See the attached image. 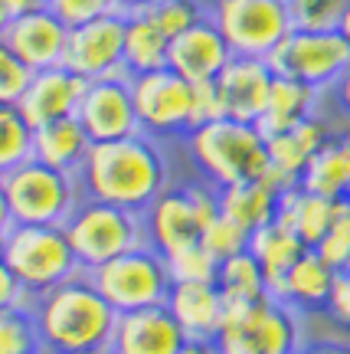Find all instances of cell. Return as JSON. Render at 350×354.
Wrapping results in <instances>:
<instances>
[{"mask_svg": "<svg viewBox=\"0 0 350 354\" xmlns=\"http://www.w3.org/2000/svg\"><path fill=\"white\" fill-rule=\"evenodd\" d=\"M269 66L275 76L298 79L324 92L347 73L350 43L340 37V30H291L269 56Z\"/></svg>", "mask_w": 350, "mask_h": 354, "instance_id": "11", "label": "cell"}, {"mask_svg": "<svg viewBox=\"0 0 350 354\" xmlns=\"http://www.w3.org/2000/svg\"><path fill=\"white\" fill-rule=\"evenodd\" d=\"M347 348H340V344H304V351L301 354H344Z\"/></svg>", "mask_w": 350, "mask_h": 354, "instance_id": "47", "label": "cell"}, {"mask_svg": "<svg viewBox=\"0 0 350 354\" xmlns=\"http://www.w3.org/2000/svg\"><path fill=\"white\" fill-rule=\"evenodd\" d=\"M249 253L259 259L265 279H269V295L275 299L285 272L308 253V246L301 243V236L291 227H285L282 220H272L249 236Z\"/></svg>", "mask_w": 350, "mask_h": 354, "instance_id": "26", "label": "cell"}, {"mask_svg": "<svg viewBox=\"0 0 350 354\" xmlns=\"http://www.w3.org/2000/svg\"><path fill=\"white\" fill-rule=\"evenodd\" d=\"M148 10L164 26V33L174 39L184 30H190V26H197L200 20L210 17V0H157Z\"/></svg>", "mask_w": 350, "mask_h": 354, "instance_id": "35", "label": "cell"}, {"mask_svg": "<svg viewBox=\"0 0 350 354\" xmlns=\"http://www.w3.org/2000/svg\"><path fill=\"white\" fill-rule=\"evenodd\" d=\"M118 3H121V10H144V7H154V3H157V0H118Z\"/></svg>", "mask_w": 350, "mask_h": 354, "instance_id": "48", "label": "cell"}, {"mask_svg": "<svg viewBox=\"0 0 350 354\" xmlns=\"http://www.w3.org/2000/svg\"><path fill=\"white\" fill-rule=\"evenodd\" d=\"M180 354H220V348H216V342H206V338H190Z\"/></svg>", "mask_w": 350, "mask_h": 354, "instance_id": "44", "label": "cell"}, {"mask_svg": "<svg viewBox=\"0 0 350 354\" xmlns=\"http://www.w3.org/2000/svg\"><path fill=\"white\" fill-rule=\"evenodd\" d=\"M66 236L72 243L75 259L82 266V272L99 269V266L112 263L121 253H131L148 243L144 233V216L115 203L88 201L82 197L79 207L72 210V216L63 223Z\"/></svg>", "mask_w": 350, "mask_h": 354, "instance_id": "6", "label": "cell"}, {"mask_svg": "<svg viewBox=\"0 0 350 354\" xmlns=\"http://www.w3.org/2000/svg\"><path fill=\"white\" fill-rule=\"evenodd\" d=\"M272 82H275V73H272L269 59L233 56L223 73L216 76V88L223 95L226 118L259 125V118L265 115V105H269Z\"/></svg>", "mask_w": 350, "mask_h": 354, "instance_id": "16", "label": "cell"}, {"mask_svg": "<svg viewBox=\"0 0 350 354\" xmlns=\"http://www.w3.org/2000/svg\"><path fill=\"white\" fill-rule=\"evenodd\" d=\"M3 190L10 203L13 223H39V227H63L82 201L79 177L56 171L30 158L3 174Z\"/></svg>", "mask_w": 350, "mask_h": 354, "instance_id": "7", "label": "cell"}, {"mask_svg": "<svg viewBox=\"0 0 350 354\" xmlns=\"http://www.w3.org/2000/svg\"><path fill=\"white\" fill-rule=\"evenodd\" d=\"M13 17H17V7H13L10 0H0V37H3V30L10 26Z\"/></svg>", "mask_w": 350, "mask_h": 354, "instance_id": "46", "label": "cell"}, {"mask_svg": "<svg viewBox=\"0 0 350 354\" xmlns=\"http://www.w3.org/2000/svg\"><path fill=\"white\" fill-rule=\"evenodd\" d=\"M95 141L88 138V131L82 128V122L69 115V118H59V122H50L33 131V158L43 161V165L56 167V171H66V174H75L82 171L88 151H92Z\"/></svg>", "mask_w": 350, "mask_h": 354, "instance_id": "23", "label": "cell"}, {"mask_svg": "<svg viewBox=\"0 0 350 354\" xmlns=\"http://www.w3.org/2000/svg\"><path fill=\"white\" fill-rule=\"evenodd\" d=\"M30 308L50 354H75L112 344L118 325V312L95 289L88 272H79L63 286L37 295Z\"/></svg>", "mask_w": 350, "mask_h": 354, "instance_id": "2", "label": "cell"}, {"mask_svg": "<svg viewBox=\"0 0 350 354\" xmlns=\"http://www.w3.org/2000/svg\"><path fill=\"white\" fill-rule=\"evenodd\" d=\"M331 138H334V131H331V125H327L321 115H311V118H304L301 125L288 128V131H278L272 138H265L269 141L272 171L288 177L291 184H298L301 174H304V167L311 165V158L321 151Z\"/></svg>", "mask_w": 350, "mask_h": 354, "instance_id": "21", "label": "cell"}, {"mask_svg": "<svg viewBox=\"0 0 350 354\" xmlns=\"http://www.w3.org/2000/svg\"><path fill=\"white\" fill-rule=\"evenodd\" d=\"M220 214V190L213 184H184L167 187L157 194V201L144 210V233L148 246L161 256H171L190 243H200L203 230Z\"/></svg>", "mask_w": 350, "mask_h": 354, "instance_id": "8", "label": "cell"}, {"mask_svg": "<svg viewBox=\"0 0 350 354\" xmlns=\"http://www.w3.org/2000/svg\"><path fill=\"white\" fill-rule=\"evenodd\" d=\"M86 86H88L86 79L75 76L72 69H66V66L39 69V73H33L26 92L17 102V109L30 122V128L37 131V128L50 125V122H59V118H69V115L79 112Z\"/></svg>", "mask_w": 350, "mask_h": 354, "instance_id": "17", "label": "cell"}, {"mask_svg": "<svg viewBox=\"0 0 350 354\" xmlns=\"http://www.w3.org/2000/svg\"><path fill=\"white\" fill-rule=\"evenodd\" d=\"M213 342L220 354H301L304 351L301 312L278 299L226 305L223 325Z\"/></svg>", "mask_w": 350, "mask_h": 354, "instance_id": "5", "label": "cell"}, {"mask_svg": "<svg viewBox=\"0 0 350 354\" xmlns=\"http://www.w3.org/2000/svg\"><path fill=\"white\" fill-rule=\"evenodd\" d=\"M0 263H3V233H0Z\"/></svg>", "mask_w": 350, "mask_h": 354, "instance_id": "52", "label": "cell"}, {"mask_svg": "<svg viewBox=\"0 0 350 354\" xmlns=\"http://www.w3.org/2000/svg\"><path fill=\"white\" fill-rule=\"evenodd\" d=\"M298 184L304 190H311V194L331 197V201L350 197V131L334 135L321 151L314 154Z\"/></svg>", "mask_w": 350, "mask_h": 354, "instance_id": "29", "label": "cell"}, {"mask_svg": "<svg viewBox=\"0 0 350 354\" xmlns=\"http://www.w3.org/2000/svg\"><path fill=\"white\" fill-rule=\"evenodd\" d=\"M229 59H233L229 43L220 33V26L206 17L197 26H190L180 37L171 39V59H167V66L197 86V82H213L226 69Z\"/></svg>", "mask_w": 350, "mask_h": 354, "instance_id": "19", "label": "cell"}, {"mask_svg": "<svg viewBox=\"0 0 350 354\" xmlns=\"http://www.w3.org/2000/svg\"><path fill=\"white\" fill-rule=\"evenodd\" d=\"M164 305L180 322V328L187 331V338L213 342L220 325H223L226 302L223 292L216 289V282H174Z\"/></svg>", "mask_w": 350, "mask_h": 354, "instance_id": "20", "label": "cell"}, {"mask_svg": "<svg viewBox=\"0 0 350 354\" xmlns=\"http://www.w3.org/2000/svg\"><path fill=\"white\" fill-rule=\"evenodd\" d=\"M13 7H17V13L20 10H33V7H46V0H10Z\"/></svg>", "mask_w": 350, "mask_h": 354, "instance_id": "49", "label": "cell"}, {"mask_svg": "<svg viewBox=\"0 0 350 354\" xmlns=\"http://www.w3.org/2000/svg\"><path fill=\"white\" fill-rule=\"evenodd\" d=\"M75 354H118L112 344H101V348H92V351H75Z\"/></svg>", "mask_w": 350, "mask_h": 354, "instance_id": "51", "label": "cell"}, {"mask_svg": "<svg viewBox=\"0 0 350 354\" xmlns=\"http://www.w3.org/2000/svg\"><path fill=\"white\" fill-rule=\"evenodd\" d=\"M187 148L206 184H213L216 190L242 180H259L272 167L269 141L259 125L236 122V118H220L193 128L187 135Z\"/></svg>", "mask_w": 350, "mask_h": 354, "instance_id": "3", "label": "cell"}, {"mask_svg": "<svg viewBox=\"0 0 350 354\" xmlns=\"http://www.w3.org/2000/svg\"><path fill=\"white\" fill-rule=\"evenodd\" d=\"M164 259L174 282H216V272H220V259L203 243H190Z\"/></svg>", "mask_w": 350, "mask_h": 354, "instance_id": "33", "label": "cell"}, {"mask_svg": "<svg viewBox=\"0 0 350 354\" xmlns=\"http://www.w3.org/2000/svg\"><path fill=\"white\" fill-rule=\"evenodd\" d=\"M33 158V128L17 105H0V177Z\"/></svg>", "mask_w": 350, "mask_h": 354, "instance_id": "32", "label": "cell"}, {"mask_svg": "<svg viewBox=\"0 0 350 354\" xmlns=\"http://www.w3.org/2000/svg\"><path fill=\"white\" fill-rule=\"evenodd\" d=\"M327 315L331 322H338L340 328H350V276L347 272H338V282L331 289V299H327Z\"/></svg>", "mask_w": 350, "mask_h": 354, "instance_id": "41", "label": "cell"}, {"mask_svg": "<svg viewBox=\"0 0 350 354\" xmlns=\"http://www.w3.org/2000/svg\"><path fill=\"white\" fill-rule=\"evenodd\" d=\"M171 59V37L164 33V26L154 20V13L128 10L125 13V73L141 76L164 69Z\"/></svg>", "mask_w": 350, "mask_h": 354, "instance_id": "24", "label": "cell"}, {"mask_svg": "<svg viewBox=\"0 0 350 354\" xmlns=\"http://www.w3.org/2000/svg\"><path fill=\"white\" fill-rule=\"evenodd\" d=\"M338 30H340V37H344V39L350 43V3H347V10H344V20H340Z\"/></svg>", "mask_w": 350, "mask_h": 354, "instance_id": "50", "label": "cell"}, {"mask_svg": "<svg viewBox=\"0 0 350 354\" xmlns=\"http://www.w3.org/2000/svg\"><path fill=\"white\" fill-rule=\"evenodd\" d=\"M338 203L340 201H331V197H321V194H311V190L291 187L282 194V203H278V216L285 227H291L295 233L301 236V243L314 250L318 243L324 240L327 227H331V220L338 214Z\"/></svg>", "mask_w": 350, "mask_h": 354, "instance_id": "28", "label": "cell"}, {"mask_svg": "<svg viewBox=\"0 0 350 354\" xmlns=\"http://www.w3.org/2000/svg\"><path fill=\"white\" fill-rule=\"evenodd\" d=\"M82 197L144 214L167 190V161L157 141L138 131L118 141H95L79 171Z\"/></svg>", "mask_w": 350, "mask_h": 354, "instance_id": "1", "label": "cell"}, {"mask_svg": "<svg viewBox=\"0 0 350 354\" xmlns=\"http://www.w3.org/2000/svg\"><path fill=\"white\" fill-rule=\"evenodd\" d=\"M0 354H50L30 302L0 312Z\"/></svg>", "mask_w": 350, "mask_h": 354, "instance_id": "31", "label": "cell"}, {"mask_svg": "<svg viewBox=\"0 0 350 354\" xmlns=\"http://www.w3.org/2000/svg\"><path fill=\"white\" fill-rule=\"evenodd\" d=\"M131 79V99L144 135H190L193 128V82L171 66Z\"/></svg>", "mask_w": 350, "mask_h": 354, "instance_id": "12", "label": "cell"}, {"mask_svg": "<svg viewBox=\"0 0 350 354\" xmlns=\"http://www.w3.org/2000/svg\"><path fill=\"white\" fill-rule=\"evenodd\" d=\"M63 66L86 82L128 76L125 73V10L69 26Z\"/></svg>", "mask_w": 350, "mask_h": 354, "instance_id": "13", "label": "cell"}, {"mask_svg": "<svg viewBox=\"0 0 350 354\" xmlns=\"http://www.w3.org/2000/svg\"><path fill=\"white\" fill-rule=\"evenodd\" d=\"M220 118H226V109H223V95L216 88V79L213 82H197L193 86V128L220 122Z\"/></svg>", "mask_w": 350, "mask_h": 354, "instance_id": "40", "label": "cell"}, {"mask_svg": "<svg viewBox=\"0 0 350 354\" xmlns=\"http://www.w3.org/2000/svg\"><path fill=\"white\" fill-rule=\"evenodd\" d=\"M338 272L340 269H334V266L324 263L314 250H308V253L301 256L298 263L285 272V279H282V286H278V292H275V299L291 305V308L301 312V315H308V312H324L327 299H331V289H334V282H338Z\"/></svg>", "mask_w": 350, "mask_h": 354, "instance_id": "22", "label": "cell"}, {"mask_svg": "<svg viewBox=\"0 0 350 354\" xmlns=\"http://www.w3.org/2000/svg\"><path fill=\"white\" fill-rule=\"evenodd\" d=\"M13 227L10 203H7V190H3V177H0V233H7Z\"/></svg>", "mask_w": 350, "mask_h": 354, "instance_id": "45", "label": "cell"}, {"mask_svg": "<svg viewBox=\"0 0 350 354\" xmlns=\"http://www.w3.org/2000/svg\"><path fill=\"white\" fill-rule=\"evenodd\" d=\"M344 354H350V348H347V351H344Z\"/></svg>", "mask_w": 350, "mask_h": 354, "instance_id": "54", "label": "cell"}, {"mask_svg": "<svg viewBox=\"0 0 350 354\" xmlns=\"http://www.w3.org/2000/svg\"><path fill=\"white\" fill-rule=\"evenodd\" d=\"M314 253L321 256L324 263H331L334 269H344L350 259V197L338 203V214L327 227L324 240L314 246Z\"/></svg>", "mask_w": 350, "mask_h": 354, "instance_id": "37", "label": "cell"}, {"mask_svg": "<svg viewBox=\"0 0 350 354\" xmlns=\"http://www.w3.org/2000/svg\"><path fill=\"white\" fill-rule=\"evenodd\" d=\"M88 279L95 282V289L108 299V305L118 315L164 305L174 286V279L167 272V259L148 243L131 253H121L118 259L99 269H88Z\"/></svg>", "mask_w": 350, "mask_h": 354, "instance_id": "9", "label": "cell"}, {"mask_svg": "<svg viewBox=\"0 0 350 354\" xmlns=\"http://www.w3.org/2000/svg\"><path fill=\"white\" fill-rule=\"evenodd\" d=\"M75 118L82 122L92 141H118L128 135H138V112L131 99V79H92L86 86V95L79 102Z\"/></svg>", "mask_w": 350, "mask_h": 354, "instance_id": "14", "label": "cell"}, {"mask_svg": "<svg viewBox=\"0 0 350 354\" xmlns=\"http://www.w3.org/2000/svg\"><path fill=\"white\" fill-rule=\"evenodd\" d=\"M216 289L223 292L226 305H249V302L272 299V295H269V279H265L262 266H259V259H255L249 250L220 263Z\"/></svg>", "mask_w": 350, "mask_h": 354, "instance_id": "30", "label": "cell"}, {"mask_svg": "<svg viewBox=\"0 0 350 354\" xmlns=\"http://www.w3.org/2000/svg\"><path fill=\"white\" fill-rule=\"evenodd\" d=\"M249 236L252 233L239 227L236 220H229L226 214H216L210 220V227L203 230L200 243L223 263V259H233V256L246 253V250H249Z\"/></svg>", "mask_w": 350, "mask_h": 354, "instance_id": "36", "label": "cell"}, {"mask_svg": "<svg viewBox=\"0 0 350 354\" xmlns=\"http://www.w3.org/2000/svg\"><path fill=\"white\" fill-rule=\"evenodd\" d=\"M318 99H321L318 88L304 86V82H298V79L275 76L272 92H269L265 115L259 118V131H262L265 138H272V135H278V131H288V128L301 125L304 118L318 115Z\"/></svg>", "mask_w": 350, "mask_h": 354, "instance_id": "27", "label": "cell"}, {"mask_svg": "<svg viewBox=\"0 0 350 354\" xmlns=\"http://www.w3.org/2000/svg\"><path fill=\"white\" fill-rule=\"evenodd\" d=\"M187 342V331L167 305L121 312L112 335V348L118 354H180Z\"/></svg>", "mask_w": 350, "mask_h": 354, "instance_id": "18", "label": "cell"}, {"mask_svg": "<svg viewBox=\"0 0 350 354\" xmlns=\"http://www.w3.org/2000/svg\"><path fill=\"white\" fill-rule=\"evenodd\" d=\"M210 20L220 26L233 56L269 59L295 30L285 0H210Z\"/></svg>", "mask_w": 350, "mask_h": 354, "instance_id": "10", "label": "cell"}, {"mask_svg": "<svg viewBox=\"0 0 350 354\" xmlns=\"http://www.w3.org/2000/svg\"><path fill=\"white\" fill-rule=\"evenodd\" d=\"M350 0H285L295 30H338Z\"/></svg>", "mask_w": 350, "mask_h": 354, "instance_id": "34", "label": "cell"}, {"mask_svg": "<svg viewBox=\"0 0 350 354\" xmlns=\"http://www.w3.org/2000/svg\"><path fill=\"white\" fill-rule=\"evenodd\" d=\"M33 79V69L0 39V105H17Z\"/></svg>", "mask_w": 350, "mask_h": 354, "instance_id": "38", "label": "cell"}, {"mask_svg": "<svg viewBox=\"0 0 350 354\" xmlns=\"http://www.w3.org/2000/svg\"><path fill=\"white\" fill-rule=\"evenodd\" d=\"M340 272H347V276H350V259H347V266H344V269H340Z\"/></svg>", "mask_w": 350, "mask_h": 354, "instance_id": "53", "label": "cell"}, {"mask_svg": "<svg viewBox=\"0 0 350 354\" xmlns=\"http://www.w3.org/2000/svg\"><path fill=\"white\" fill-rule=\"evenodd\" d=\"M46 7H50L66 26H79V24L95 20V17H108V13L121 10L118 0H46Z\"/></svg>", "mask_w": 350, "mask_h": 354, "instance_id": "39", "label": "cell"}, {"mask_svg": "<svg viewBox=\"0 0 350 354\" xmlns=\"http://www.w3.org/2000/svg\"><path fill=\"white\" fill-rule=\"evenodd\" d=\"M278 203H282V190H275L265 177L259 180H242V184H229L220 187V214L236 220L242 230H262L278 216Z\"/></svg>", "mask_w": 350, "mask_h": 354, "instance_id": "25", "label": "cell"}, {"mask_svg": "<svg viewBox=\"0 0 350 354\" xmlns=\"http://www.w3.org/2000/svg\"><path fill=\"white\" fill-rule=\"evenodd\" d=\"M23 302H30L23 286L17 282V276H13L7 266L0 263V312H3V308H13V305H23Z\"/></svg>", "mask_w": 350, "mask_h": 354, "instance_id": "42", "label": "cell"}, {"mask_svg": "<svg viewBox=\"0 0 350 354\" xmlns=\"http://www.w3.org/2000/svg\"><path fill=\"white\" fill-rule=\"evenodd\" d=\"M334 99H338L340 112L350 118V66H347V73L338 79V86H334Z\"/></svg>", "mask_w": 350, "mask_h": 354, "instance_id": "43", "label": "cell"}, {"mask_svg": "<svg viewBox=\"0 0 350 354\" xmlns=\"http://www.w3.org/2000/svg\"><path fill=\"white\" fill-rule=\"evenodd\" d=\"M0 39H3L33 73H39V69L63 66L69 26H66L50 7H33V10L17 13Z\"/></svg>", "mask_w": 350, "mask_h": 354, "instance_id": "15", "label": "cell"}, {"mask_svg": "<svg viewBox=\"0 0 350 354\" xmlns=\"http://www.w3.org/2000/svg\"><path fill=\"white\" fill-rule=\"evenodd\" d=\"M3 266L23 286L26 299H37L82 272L66 227L39 223H13L3 233Z\"/></svg>", "mask_w": 350, "mask_h": 354, "instance_id": "4", "label": "cell"}]
</instances>
